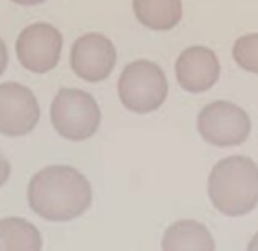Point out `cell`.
I'll return each mask as SVG.
<instances>
[{
	"mask_svg": "<svg viewBox=\"0 0 258 251\" xmlns=\"http://www.w3.org/2000/svg\"><path fill=\"white\" fill-rule=\"evenodd\" d=\"M117 91L122 105L135 114H150L164 105L169 83L160 66L152 60H135L120 73Z\"/></svg>",
	"mask_w": 258,
	"mask_h": 251,
	"instance_id": "3",
	"label": "cell"
},
{
	"mask_svg": "<svg viewBox=\"0 0 258 251\" xmlns=\"http://www.w3.org/2000/svg\"><path fill=\"white\" fill-rule=\"evenodd\" d=\"M162 251H215V241L202 222L184 219L167 227Z\"/></svg>",
	"mask_w": 258,
	"mask_h": 251,
	"instance_id": "10",
	"label": "cell"
},
{
	"mask_svg": "<svg viewBox=\"0 0 258 251\" xmlns=\"http://www.w3.org/2000/svg\"><path fill=\"white\" fill-rule=\"evenodd\" d=\"M117 60L114 43L100 33H86L71 48V68L78 78L98 83L110 76Z\"/></svg>",
	"mask_w": 258,
	"mask_h": 251,
	"instance_id": "8",
	"label": "cell"
},
{
	"mask_svg": "<svg viewBox=\"0 0 258 251\" xmlns=\"http://www.w3.org/2000/svg\"><path fill=\"white\" fill-rule=\"evenodd\" d=\"M7 62H9V53H7V47L4 40L0 38V74H4V71L7 69Z\"/></svg>",
	"mask_w": 258,
	"mask_h": 251,
	"instance_id": "15",
	"label": "cell"
},
{
	"mask_svg": "<svg viewBox=\"0 0 258 251\" xmlns=\"http://www.w3.org/2000/svg\"><path fill=\"white\" fill-rule=\"evenodd\" d=\"M232 58L241 69L258 74V33H249L236 40Z\"/></svg>",
	"mask_w": 258,
	"mask_h": 251,
	"instance_id": "13",
	"label": "cell"
},
{
	"mask_svg": "<svg viewBox=\"0 0 258 251\" xmlns=\"http://www.w3.org/2000/svg\"><path fill=\"white\" fill-rule=\"evenodd\" d=\"M9 175H11V164H9V160L4 157L2 150H0V187L7 182Z\"/></svg>",
	"mask_w": 258,
	"mask_h": 251,
	"instance_id": "14",
	"label": "cell"
},
{
	"mask_svg": "<svg viewBox=\"0 0 258 251\" xmlns=\"http://www.w3.org/2000/svg\"><path fill=\"white\" fill-rule=\"evenodd\" d=\"M136 19L153 31H169L182 18V0H133Z\"/></svg>",
	"mask_w": 258,
	"mask_h": 251,
	"instance_id": "11",
	"label": "cell"
},
{
	"mask_svg": "<svg viewBox=\"0 0 258 251\" xmlns=\"http://www.w3.org/2000/svg\"><path fill=\"white\" fill-rule=\"evenodd\" d=\"M43 239L30 220L6 217L0 220V251H41Z\"/></svg>",
	"mask_w": 258,
	"mask_h": 251,
	"instance_id": "12",
	"label": "cell"
},
{
	"mask_svg": "<svg viewBox=\"0 0 258 251\" xmlns=\"http://www.w3.org/2000/svg\"><path fill=\"white\" fill-rule=\"evenodd\" d=\"M209 198L222 215H246L258 205V165L244 155L222 158L209 175Z\"/></svg>",
	"mask_w": 258,
	"mask_h": 251,
	"instance_id": "2",
	"label": "cell"
},
{
	"mask_svg": "<svg viewBox=\"0 0 258 251\" xmlns=\"http://www.w3.org/2000/svg\"><path fill=\"white\" fill-rule=\"evenodd\" d=\"M220 76V62L209 47H189L176 60V78L182 90L189 93L209 91Z\"/></svg>",
	"mask_w": 258,
	"mask_h": 251,
	"instance_id": "9",
	"label": "cell"
},
{
	"mask_svg": "<svg viewBox=\"0 0 258 251\" xmlns=\"http://www.w3.org/2000/svg\"><path fill=\"white\" fill-rule=\"evenodd\" d=\"M246 251H258V232L255 234V236H253V239L249 241Z\"/></svg>",
	"mask_w": 258,
	"mask_h": 251,
	"instance_id": "17",
	"label": "cell"
},
{
	"mask_svg": "<svg viewBox=\"0 0 258 251\" xmlns=\"http://www.w3.org/2000/svg\"><path fill=\"white\" fill-rule=\"evenodd\" d=\"M91 186L80 170L69 165H50L38 170L28 186L31 210L50 222H69L91 205Z\"/></svg>",
	"mask_w": 258,
	"mask_h": 251,
	"instance_id": "1",
	"label": "cell"
},
{
	"mask_svg": "<svg viewBox=\"0 0 258 251\" xmlns=\"http://www.w3.org/2000/svg\"><path fill=\"white\" fill-rule=\"evenodd\" d=\"M62 35L48 23H35L24 28L16 41V55L24 69L45 74L59 64Z\"/></svg>",
	"mask_w": 258,
	"mask_h": 251,
	"instance_id": "6",
	"label": "cell"
},
{
	"mask_svg": "<svg viewBox=\"0 0 258 251\" xmlns=\"http://www.w3.org/2000/svg\"><path fill=\"white\" fill-rule=\"evenodd\" d=\"M40 120V105L35 93L21 83L0 85V133L18 138L31 133Z\"/></svg>",
	"mask_w": 258,
	"mask_h": 251,
	"instance_id": "7",
	"label": "cell"
},
{
	"mask_svg": "<svg viewBox=\"0 0 258 251\" xmlns=\"http://www.w3.org/2000/svg\"><path fill=\"white\" fill-rule=\"evenodd\" d=\"M14 4H19V6H38V4H43L45 0H12Z\"/></svg>",
	"mask_w": 258,
	"mask_h": 251,
	"instance_id": "16",
	"label": "cell"
},
{
	"mask_svg": "<svg viewBox=\"0 0 258 251\" xmlns=\"http://www.w3.org/2000/svg\"><path fill=\"white\" fill-rule=\"evenodd\" d=\"M198 133L209 145L214 146H238L243 145L251 133L249 115L232 102L209 103L197 119Z\"/></svg>",
	"mask_w": 258,
	"mask_h": 251,
	"instance_id": "5",
	"label": "cell"
},
{
	"mask_svg": "<svg viewBox=\"0 0 258 251\" xmlns=\"http://www.w3.org/2000/svg\"><path fill=\"white\" fill-rule=\"evenodd\" d=\"M50 119L62 138L69 141H85L98 131L102 112L88 91L62 88L50 107Z\"/></svg>",
	"mask_w": 258,
	"mask_h": 251,
	"instance_id": "4",
	"label": "cell"
}]
</instances>
